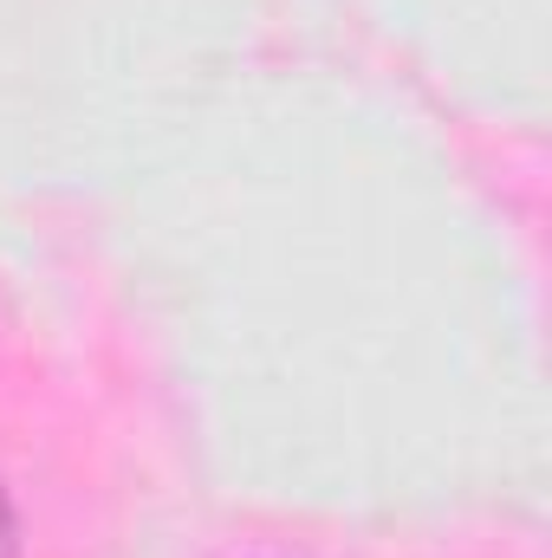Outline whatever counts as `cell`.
<instances>
[{
    "label": "cell",
    "instance_id": "1",
    "mask_svg": "<svg viewBox=\"0 0 552 558\" xmlns=\"http://www.w3.org/2000/svg\"><path fill=\"white\" fill-rule=\"evenodd\" d=\"M20 553V526H13V500L0 494V558H13Z\"/></svg>",
    "mask_w": 552,
    "mask_h": 558
}]
</instances>
